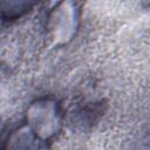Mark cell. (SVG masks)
Instances as JSON below:
<instances>
[{
    "instance_id": "6da1fadb",
    "label": "cell",
    "mask_w": 150,
    "mask_h": 150,
    "mask_svg": "<svg viewBox=\"0 0 150 150\" xmlns=\"http://www.w3.org/2000/svg\"><path fill=\"white\" fill-rule=\"evenodd\" d=\"M61 108L56 101L50 98L39 100L29 105L25 122L42 137L50 141L61 128Z\"/></svg>"
},
{
    "instance_id": "7a4b0ae2",
    "label": "cell",
    "mask_w": 150,
    "mask_h": 150,
    "mask_svg": "<svg viewBox=\"0 0 150 150\" xmlns=\"http://www.w3.org/2000/svg\"><path fill=\"white\" fill-rule=\"evenodd\" d=\"M49 142L23 122L8 134L1 150H49Z\"/></svg>"
},
{
    "instance_id": "3957f363",
    "label": "cell",
    "mask_w": 150,
    "mask_h": 150,
    "mask_svg": "<svg viewBox=\"0 0 150 150\" xmlns=\"http://www.w3.org/2000/svg\"><path fill=\"white\" fill-rule=\"evenodd\" d=\"M33 4L29 2H11L8 4V8L2 7L1 9V16L4 20H15L20 16H22L25 13L30 11V7Z\"/></svg>"
},
{
    "instance_id": "277c9868",
    "label": "cell",
    "mask_w": 150,
    "mask_h": 150,
    "mask_svg": "<svg viewBox=\"0 0 150 150\" xmlns=\"http://www.w3.org/2000/svg\"><path fill=\"white\" fill-rule=\"evenodd\" d=\"M144 150H150V146H148V148H145Z\"/></svg>"
}]
</instances>
